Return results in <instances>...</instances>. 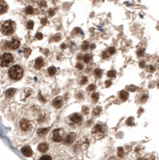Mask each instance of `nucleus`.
<instances>
[{
  "instance_id": "bb28decb",
  "label": "nucleus",
  "mask_w": 159,
  "mask_h": 160,
  "mask_svg": "<svg viewBox=\"0 0 159 160\" xmlns=\"http://www.w3.org/2000/svg\"><path fill=\"white\" fill-rule=\"evenodd\" d=\"M115 52H116V50L114 47H110V48H108V54L109 55H114Z\"/></svg>"
},
{
  "instance_id": "e433bc0d",
  "label": "nucleus",
  "mask_w": 159,
  "mask_h": 160,
  "mask_svg": "<svg viewBox=\"0 0 159 160\" xmlns=\"http://www.w3.org/2000/svg\"><path fill=\"white\" fill-rule=\"evenodd\" d=\"M137 55H138V56H139V57L142 56V55H144V51H143V50H139V51H138Z\"/></svg>"
},
{
  "instance_id": "5701e85b",
  "label": "nucleus",
  "mask_w": 159,
  "mask_h": 160,
  "mask_svg": "<svg viewBox=\"0 0 159 160\" xmlns=\"http://www.w3.org/2000/svg\"><path fill=\"white\" fill-rule=\"evenodd\" d=\"M124 155V151H123V148L122 147H118L117 148V155L119 157H122Z\"/></svg>"
},
{
  "instance_id": "6e6552de",
  "label": "nucleus",
  "mask_w": 159,
  "mask_h": 160,
  "mask_svg": "<svg viewBox=\"0 0 159 160\" xmlns=\"http://www.w3.org/2000/svg\"><path fill=\"white\" fill-rule=\"evenodd\" d=\"M20 127L22 128V130H23V131H27V130L31 129V123L27 120L23 119L20 122Z\"/></svg>"
},
{
  "instance_id": "37998d69",
  "label": "nucleus",
  "mask_w": 159,
  "mask_h": 160,
  "mask_svg": "<svg viewBox=\"0 0 159 160\" xmlns=\"http://www.w3.org/2000/svg\"><path fill=\"white\" fill-rule=\"evenodd\" d=\"M55 15V11L54 10H49V15L50 16H53Z\"/></svg>"
},
{
  "instance_id": "f03ea898",
  "label": "nucleus",
  "mask_w": 159,
  "mask_h": 160,
  "mask_svg": "<svg viewBox=\"0 0 159 160\" xmlns=\"http://www.w3.org/2000/svg\"><path fill=\"white\" fill-rule=\"evenodd\" d=\"M9 75L11 79L15 80H19L23 75V70L19 65H15L9 70Z\"/></svg>"
},
{
  "instance_id": "4c0bfd02",
  "label": "nucleus",
  "mask_w": 159,
  "mask_h": 160,
  "mask_svg": "<svg viewBox=\"0 0 159 160\" xmlns=\"http://www.w3.org/2000/svg\"><path fill=\"white\" fill-rule=\"evenodd\" d=\"M76 68L77 69H78V70H82L83 69V66H82V65L81 64V63H78L77 65H76Z\"/></svg>"
},
{
  "instance_id": "0eeeda50",
  "label": "nucleus",
  "mask_w": 159,
  "mask_h": 160,
  "mask_svg": "<svg viewBox=\"0 0 159 160\" xmlns=\"http://www.w3.org/2000/svg\"><path fill=\"white\" fill-rule=\"evenodd\" d=\"M22 153L26 157H31L32 155V150H31V148L30 146H23L22 148V150H21Z\"/></svg>"
},
{
  "instance_id": "cd10ccee",
  "label": "nucleus",
  "mask_w": 159,
  "mask_h": 160,
  "mask_svg": "<svg viewBox=\"0 0 159 160\" xmlns=\"http://www.w3.org/2000/svg\"><path fill=\"white\" fill-rule=\"evenodd\" d=\"M26 27H27L28 29H30V30L33 29V27H34V22H33V21H29L27 22V24H26Z\"/></svg>"
},
{
  "instance_id": "39448f33",
  "label": "nucleus",
  "mask_w": 159,
  "mask_h": 160,
  "mask_svg": "<svg viewBox=\"0 0 159 160\" xmlns=\"http://www.w3.org/2000/svg\"><path fill=\"white\" fill-rule=\"evenodd\" d=\"M7 46L9 49H12V50H16L20 46V42L19 40H18L16 39H14L10 41V42L7 43Z\"/></svg>"
},
{
  "instance_id": "2f4dec72",
  "label": "nucleus",
  "mask_w": 159,
  "mask_h": 160,
  "mask_svg": "<svg viewBox=\"0 0 159 160\" xmlns=\"http://www.w3.org/2000/svg\"><path fill=\"white\" fill-rule=\"evenodd\" d=\"M95 88H96V87H95V84H91V85H90L89 87H88L87 90L88 91H93L95 90Z\"/></svg>"
},
{
  "instance_id": "dca6fc26",
  "label": "nucleus",
  "mask_w": 159,
  "mask_h": 160,
  "mask_svg": "<svg viewBox=\"0 0 159 160\" xmlns=\"http://www.w3.org/2000/svg\"><path fill=\"white\" fill-rule=\"evenodd\" d=\"M15 91H16V89L15 88H10L8 90L6 91V96L7 98H10V97H12L14 94H15Z\"/></svg>"
},
{
  "instance_id": "20e7f679",
  "label": "nucleus",
  "mask_w": 159,
  "mask_h": 160,
  "mask_svg": "<svg viewBox=\"0 0 159 160\" xmlns=\"http://www.w3.org/2000/svg\"><path fill=\"white\" fill-rule=\"evenodd\" d=\"M65 132L62 129H55L53 131V140L55 142H61L63 140Z\"/></svg>"
},
{
  "instance_id": "f8f14e48",
  "label": "nucleus",
  "mask_w": 159,
  "mask_h": 160,
  "mask_svg": "<svg viewBox=\"0 0 159 160\" xmlns=\"http://www.w3.org/2000/svg\"><path fill=\"white\" fill-rule=\"evenodd\" d=\"M44 64V62H43V59L42 58H36V60H35V63H34V67L36 69H40L42 68Z\"/></svg>"
},
{
  "instance_id": "ddd939ff",
  "label": "nucleus",
  "mask_w": 159,
  "mask_h": 160,
  "mask_svg": "<svg viewBox=\"0 0 159 160\" xmlns=\"http://www.w3.org/2000/svg\"><path fill=\"white\" fill-rule=\"evenodd\" d=\"M48 148H49L48 144H47V143H40V144L38 145V151H41V152H43V153H44V152H46V151H48Z\"/></svg>"
},
{
  "instance_id": "6ab92c4d",
  "label": "nucleus",
  "mask_w": 159,
  "mask_h": 160,
  "mask_svg": "<svg viewBox=\"0 0 159 160\" xmlns=\"http://www.w3.org/2000/svg\"><path fill=\"white\" fill-rule=\"evenodd\" d=\"M91 98H92V100L94 101V103H97V102H98V99H99V94H98V93H94V94H92Z\"/></svg>"
},
{
  "instance_id": "7ed1b4c3",
  "label": "nucleus",
  "mask_w": 159,
  "mask_h": 160,
  "mask_svg": "<svg viewBox=\"0 0 159 160\" xmlns=\"http://www.w3.org/2000/svg\"><path fill=\"white\" fill-rule=\"evenodd\" d=\"M13 61V56L10 53H4L0 58V66L7 67Z\"/></svg>"
},
{
  "instance_id": "c85d7f7f",
  "label": "nucleus",
  "mask_w": 159,
  "mask_h": 160,
  "mask_svg": "<svg viewBox=\"0 0 159 160\" xmlns=\"http://www.w3.org/2000/svg\"><path fill=\"white\" fill-rule=\"evenodd\" d=\"M39 160H52V158L49 155H43V156H42L40 158Z\"/></svg>"
},
{
  "instance_id": "1a4fd4ad",
  "label": "nucleus",
  "mask_w": 159,
  "mask_h": 160,
  "mask_svg": "<svg viewBox=\"0 0 159 160\" xmlns=\"http://www.w3.org/2000/svg\"><path fill=\"white\" fill-rule=\"evenodd\" d=\"M70 118L73 122H75V123H79L82 122V116L77 113H74V114L71 115L70 116Z\"/></svg>"
},
{
  "instance_id": "393cba45",
  "label": "nucleus",
  "mask_w": 159,
  "mask_h": 160,
  "mask_svg": "<svg viewBox=\"0 0 159 160\" xmlns=\"http://www.w3.org/2000/svg\"><path fill=\"white\" fill-rule=\"evenodd\" d=\"M89 46H90L89 43H88L87 42H84L83 44H82V51H86L88 48H89Z\"/></svg>"
},
{
  "instance_id": "49530a36",
  "label": "nucleus",
  "mask_w": 159,
  "mask_h": 160,
  "mask_svg": "<svg viewBox=\"0 0 159 160\" xmlns=\"http://www.w3.org/2000/svg\"><path fill=\"white\" fill-rule=\"evenodd\" d=\"M90 46H91V47H90L91 49H95V44H92V45H90Z\"/></svg>"
},
{
  "instance_id": "79ce46f5",
  "label": "nucleus",
  "mask_w": 159,
  "mask_h": 160,
  "mask_svg": "<svg viewBox=\"0 0 159 160\" xmlns=\"http://www.w3.org/2000/svg\"><path fill=\"white\" fill-rule=\"evenodd\" d=\"M139 66H140V67H145V62L144 61H142V62H140V63H139Z\"/></svg>"
},
{
  "instance_id": "9d476101",
  "label": "nucleus",
  "mask_w": 159,
  "mask_h": 160,
  "mask_svg": "<svg viewBox=\"0 0 159 160\" xmlns=\"http://www.w3.org/2000/svg\"><path fill=\"white\" fill-rule=\"evenodd\" d=\"M8 6L3 0H0V15H3L7 11Z\"/></svg>"
},
{
  "instance_id": "c03bdc74",
  "label": "nucleus",
  "mask_w": 159,
  "mask_h": 160,
  "mask_svg": "<svg viewBox=\"0 0 159 160\" xmlns=\"http://www.w3.org/2000/svg\"><path fill=\"white\" fill-rule=\"evenodd\" d=\"M146 99H147V96H146V95H145V96H143V97H142V99H141V102H142V103H144Z\"/></svg>"
},
{
  "instance_id": "aec40b11",
  "label": "nucleus",
  "mask_w": 159,
  "mask_h": 160,
  "mask_svg": "<svg viewBox=\"0 0 159 160\" xmlns=\"http://www.w3.org/2000/svg\"><path fill=\"white\" fill-rule=\"evenodd\" d=\"M82 59H83V61H84V63H90V59H91V56L90 55H86L83 58H82Z\"/></svg>"
},
{
  "instance_id": "a19ab883",
  "label": "nucleus",
  "mask_w": 159,
  "mask_h": 160,
  "mask_svg": "<svg viewBox=\"0 0 159 160\" xmlns=\"http://www.w3.org/2000/svg\"><path fill=\"white\" fill-rule=\"evenodd\" d=\"M38 97H39V99H40V100H41V101H42L43 103H45V102H46V100L43 99V97L42 96V94H39V95H38Z\"/></svg>"
},
{
  "instance_id": "c9c22d12",
  "label": "nucleus",
  "mask_w": 159,
  "mask_h": 160,
  "mask_svg": "<svg viewBox=\"0 0 159 160\" xmlns=\"http://www.w3.org/2000/svg\"><path fill=\"white\" fill-rule=\"evenodd\" d=\"M82 111H83L84 114L87 115L88 113H89V109H88L87 106H83V107H82Z\"/></svg>"
},
{
  "instance_id": "4468645a",
  "label": "nucleus",
  "mask_w": 159,
  "mask_h": 160,
  "mask_svg": "<svg viewBox=\"0 0 159 160\" xmlns=\"http://www.w3.org/2000/svg\"><path fill=\"white\" fill-rule=\"evenodd\" d=\"M104 131H105V130L101 124H98V125H96L93 129V133H99V132L103 133Z\"/></svg>"
},
{
  "instance_id": "4be33fe9",
  "label": "nucleus",
  "mask_w": 159,
  "mask_h": 160,
  "mask_svg": "<svg viewBox=\"0 0 159 160\" xmlns=\"http://www.w3.org/2000/svg\"><path fill=\"white\" fill-rule=\"evenodd\" d=\"M107 75L110 78H114V77H116V71L115 70H110L107 73Z\"/></svg>"
},
{
  "instance_id": "c756f323",
  "label": "nucleus",
  "mask_w": 159,
  "mask_h": 160,
  "mask_svg": "<svg viewBox=\"0 0 159 160\" xmlns=\"http://www.w3.org/2000/svg\"><path fill=\"white\" fill-rule=\"evenodd\" d=\"M35 38H36L37 39H38V40H41V39H43V34H42V33L38 32V33H37V34H36V35H35Z\"/></svg>"
},
{
  "instance_id": "a211bd4d",
  "label": "nucleus",
  "mask_w": 159,
  "mask_h": 160,
  "mask_svg": "<svg viewBox=\"0 0 159 160\" xmlns=\"http://www.w3.org/2000/svg\"><path fill=\"white\" fill-rule=\"evenodd\" d=\"M48 72H49V75L53 76V75H55L57 72V69L55 67H50L48 68Z\"/></svg>"
},
{
  "instance_id": "7c9ffc66",
  "label": "nucleus",
  "mask_w": 159,
  "mask_h": 160,
  "mask_svg": "<svg viewBox=\"0 0 159 160\" xmlns=\"http://www.w3.org/2000/svg\"><path fill=\"white\" fill-rule=\"evenodd\" d=\"M127 89L129 91H135V90L137 89V87H135V86H133V85H130V86H129L127 87Z\"/></svg>"
},
{
  "instance_id": "72a5a7b5",
  "label": "nucleus",
  "mask_w": 159,
  "mask_h": 160,
  "mask_svg": "<svg viewBox=\"0 0 159 160\" xmlns=\"http://www.w3.org/2000/svg\"><path fill=\"white\" fill-rule=\"evenodd\" d=\"M87 82V78L86 77H83V78L82 79V80H81V82H80V83L82 84V85H84V84H86Z\"/></svg>"
},
{
  "instance_id": "423d86ee",
  "label": "nucleus",
  "mask_w": 159,
  "mask_h": 160,
  "mask_svg": "<svg viewBox=\"0 0 159 160\" xmlns=\"http://www.w3.org/2000/svg\"><path fill=\"white\" fill-rule=\"evenodd\" d=\"M75 138H76V134L75 133H70L69 134H67L66 139H64V143L67 144V145L71 144L74 141Z\"/></svg>"
},
{
  "instance_id": "ea45409f",
  "label": "nucleus",
  "mask_w": 159,
  "mask_h": 160,
  "mask_svg": "<svg viewBox=\"0 0 159 160\" xmlns=\"http://www.w3.org/2000/svg\"><path fill=\"white\" fill-rule=\"evenodd\" d=\"M105 84L107 85V87H110V86H111L112 82H111L110 80H107V81H105Z\"/></svg>"
},
{
  "instance_id": "58836bf2",
  "label": "nucleus",
  "mask_w": 159,
  "mask_h": 160,
  "mask_svg": "<svg viewBox=\"0 0 159 160\" xmlns=\"http://www.w3.org/2000/svg\"><path fill=\"white\" fill-rule=\"evenodd\" d=\"M46 22H47V19H46V18H43V19H42V20H41V23H42L43 25L46 24Z\"/></svg>"
},
{
  "instance_id": "f704fd0d",
  "label": "nucleus",
  "mask_w": 159,
  "mask_h": 160,
  "mask_svg": "<svg viewBox=\"0 0 159 160\" xmlns=\"http://www.w3.org/2000/svg\"><path fill=\"white\" fill-rule=\"evenodd\" d=\"M109 56H110V55L108 54V52H105V51L102 52V58H103V59L108 58Z\"/></svg>"
},
{
  "instance_id": "de8ad7c7",
  "label": "nucleus",
  "mask_w": 159,
  "mask_h": 160,
  "mask_svg": "<svg viewBox=\"0 0 159 160\" xmlns=\"http://www.w3.org/2000/svg\"><path fill=\"white\" fill-rule=\"evenodd\" d=\"M62 48L63 49V48H66V45H65V44H62Z\"/></svg>"
},
{
  "instance_id": "f257e3e1",
  "label": "nucleus",
  "mask_w": 159,
  "mask_h": 160,
  "mask_svg": "<svg viewBox=\"0 0 159 160\" xmlns=\"http://www.w3.org/2000/svg\"><path fill=\"white\" fill-rule=\"evenodd\" d=\"M15 27H16V25L15 22L11 20H7L3 22V24L2 25L1 31L3 34L10 35L15 31Z\"/></svg>"
},
{
  "instance_id": "b1692460",
  "label": "nucleus",
  "mask_w": 159,
  "mask_h": 160,
  "mask_svg": "<svg viewBox=\"0 0 159 160\" xmlns=\"http://www.w3.org/2000/svg\"><path fill=\"white\" fill-rule=\"evenodd\" d=\"M95 75L98 77V78H100V77H101L102 75V70L100 69H95Z\"/></svg>"
},
{
  "instance_id": "a878e982",
  "label": "nucleus",
  "mask_w": 159,
  "mask_h": 160,
  "mask_svg": "<svg viewBox=\"0 0 159 160\" xmlns=\"http://www.w3.org/2000/svg\"><path fill=\"white\" fill-rule=\"evenodd\" d=\"M100 112H101V108H100V107H96V108L94 109V110H93V115H99Z\"/></svg>"
},
{
  "instance_id": "473e14b6",
  "label": "nucleus",
  "mask_w": 159,
  "mask_h": 160,
  "mask_svg": "<svg viewBox=\"0 0 159 160\" xmlns=\"http://www.w3.org/2000/svg\"><path fill=\"white\" fill-rule=\"evenodd\" d=\"M133 120H134V118H132V117H130V118H129L128 119H127V121H126V123L128 124V125H133V123H134V122H133Z\"/></svg>"
},
{
  "instance_id": "2eb2a0df",
  "label": "nucleus",
  "mask_w": 159,
  "mask_h": 160,
  "mask_svg": "<svg viewBox=\"0 0 159 160\" xmlns=\"http://www.w3.org/2000/svg\"><path fill=\"white\" fill-rule=\"evenodd\" d=\"M128 96H129V94L126 91H122L119 94V97L121 98L122 101H126L128 99Z\"/></svg>"
},
{
  "instance_id": "a18cd8bd",
  "label": "nucleus",
  "mask_w": 159,
  "mask_h": 160,
  "mask_svg": "<svg viewBox=\"0 0 159 160\" xmlns=\"http://www.w3.org/2000/svg\"><path fill=\"white\" fill-rule=\"evenodd\" d=\"M149 70H150V72L154 71V68L153 67V66H150V67H149Z\"/></svg>"
},
{
  "instance_id": "412c9836",
  "label": "nucleus",
  "mask_w": 159,
  "mask_h": 160,
  "mask_svg": "<svg viewBox=\"0 0 159 160\" xmlns=\"http://www.w3.org/2000/svg\"><path fill=\"white\" fill-rule=\"evenodd\" d=\"M34 12V9L32 7H31V6H28V7L26 8V13L28 14V15H31L33 14Z\"/></svg>"
},
{
  "instance_id": "9b49d317",
  "label": "nucleus",
  "mask_w": 159,
  "mask_h": 160,
  "mask_svg": "<svg viewBox=\"0 0 159 160\" xmlns=\"http://www.w3.org/2000/svg\"><path fill=\"white\" fill-rule=\"evenodd\" d=\"M62 105V99L61 97H56L54 99V101H53V106L57 109L60 108Z\"/></svg>"
},
{
  "instance_id": "f3484780",
  "label": "nucleus",
  "mask_w": 159,
  "mask_h": 160,
  "mask_svg": "<svg viewBox=\"0 0 159 160\" xmlns=\"http://www.w3.org/2000/svg\"><path fill=\"white\" fill-rule=\"evenodd\" d=\"M48 131H49V128H43V129H39V130H38L37 133L40 136H44Z\"/></svg>"
}]
</instances>
